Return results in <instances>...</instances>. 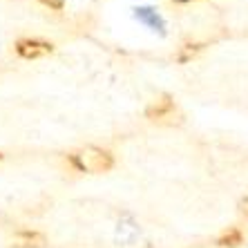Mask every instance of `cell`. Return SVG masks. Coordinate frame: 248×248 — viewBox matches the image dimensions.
<instances>
[{"instance_id":"5","label":"cell","mask_w":248,"mask_h":248,"mask_svg":"<svg viewBox=\"0 0 248 248\" xmlns=\"http://www.w3.org/2000/svg\"><path fill=\"white\" fill-rule=\"evenodd\" d=\"M47 237L38 231H18L12 239V248H45Z\"/></svg>"},{"instance_id":"6","label":"cell","mask_w":248,"mask_h":248,"mask_svg":"<svg viewBox=\"0 0 248 248\" xmlns=\"http://www.w3.org/2000/svg\"><path fill=\"white\" fill-rule=\"evenodd\" d=\"M242 244H244V235L239 228H228L217 239V246L219 248H237V246H242Z\"/></svg>"},{"instance_id":"4","label":"cell","mask_w":248,"mask_h":248,"mask_svg":"<svg viewBox=\"0 0 248 248\" xmlns=\"http://www.w3.org/2000/svg\"><path fill=\"white\" fill-rule=\"evenodd\" d=\"M134 18H137L141 25L150 29V31H159V34H166V20L155 7H137L134 9Z\"/></svg>"},{"instance_id":"1","label":"cell","mask_w":248,"mask_h":248,"mask_svg":"<svg viewBox=\"0 0 248 248\" xmlns=\"http://www.w3.org/2000/svg\"><path fill=\"white\" fill-rule=\"evenodd\" d=\"M69 163L78 170V172H108L114 166V156L110 150L96 148V145H87L69 155Z\"/></svg>"},{"instance_id":"11","label":"cell","mask_w":248,"mask_h":248,"mask_svg":"<svg viewBox=\"0 0 248 248\" xmlns=\"http://www.w3.org/2000/svg\"><path fill=\"white\" fill-rule=\"evenodd\" d=\"M0 159H2V155H0Z\"/></svg>"},{"instance_id":"9","label":"cell","mask_w":248,"mask_h":248,"mask_svg":"<svg viewBox=\"0 0 248 248\" xmlns=\"http://www.w3.org/2000/svg\"><path fill=\"white\" fill-rule=\"evenodd\" d=\"M239 213H242L244 217H246V219H248V197H246V199H242V202H239Z\"/></svg>"},{"instance_id":"10","label":"cell","mask_w":248,"mask_h":248,"mask_svg":"<svg viewBox=\"0 0 248 248\" xmlns=\"http://www.w3.org/2000/svg\"><path fill=\"white\" fill-rule=\"evenodd\" d=\"M177 2H192V0H177Z\"/></svg>"},{"instance_id":"2","label":"cell","mask_w":248,"mask_h":248,"mask_svg":"<svg viewBox=\"0 0 248 248\" xmlns=\"http://www.w3.org/2000/svg\"><path fill=\"white\" fill-rule=\"evenodd\" d=\"M145 116H148L152 123H159V125H174V123L181 121L179 108H177V103L172 101V96H168V94L156 96L155 101L145 108Z\"/></svg>"},{"instance_id":"3","label":"cell","mask_w":248,"mask_h":248,"mask_svg":"<svg viewBox=\"0 0 248 248\" xmlns=\"http://www.w3.org/2000/svg\"><path fill=\"white\" fill-rule=\"evenodd\" d=\"M16 54L20 58H27V61H34V58H43L47 54L54 52V45L47 41H41V38H20L14 45Z\"/></svg>"},{"instance_id":"8","label":"cell","mask_w":248,"mask_h":248,"mask_svg":"<svg viewBox=\"0 0 248 248\" xmlns=\"http://www.w3.org/2000/svg\"><path fill=\"white\" fill-rule=\"evenodd\" d=\"M38 2L45 5V7H49V9H54V12H61L63 5H65V0H38Z\"/></svg>"},{"instance_id":"7","label":"cell","mask_w":248,"mask_h":248,"mask_svg":"<svg viewBox=\"0 0 248 248\" xmlns=\"http://www.w3.org/2000/svg\"><path fill=\"white\" fill-rule=\"evenodd\" d=\"M203 49L202 43H186V45L179 47V54H177V61L179 63H188V61H192V58L197 56V54Z\"/></svg>"}]
</instances>
